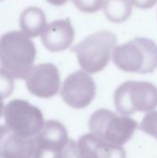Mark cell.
<instances>
[{"mask_svg": "<svg viewBox=\"0 0 157 158\" xmlns=\"http://www.w3.org/2000/svg\"><path fill=\"white\" fill-rule=\"evenodd\" d=\"M36 56L34 43L21 31L0 36V65L13 78L25 80Z\"/></svg>", "mask_w": 157, "mask_h": 158, "instance_id": "obj_1", "label": "cell"}, {"mask_svg": "<svg viewBox=\"0 0 157 158\" xmlns=\"http://www.w3.org/2000/svg\"><path fill=\"white\" fill-rule=\"evenodd\" d=\"M111 56L114 64L125 72L149 74L157 69V44L145 37H135L117 45Z\"/></svg>", "mask_w": 157, "mask_h": 158, "instance_id": "obj_2", "label": "cell"}, {"mask_svg": "<svg viewBox=\"0 0 157 158\" xmlns=\"http://www.w3.org/2000/svg\"><path fill=\"white\" fill-rule=\"evenodd\" d=\"M117 42V36L112 31H98L85 37L71 51L75 53L82 71L94 74L107 66Z\"/></svg>", "mask_w": 157, "mask_h": 158, "instance_id": "obj_3", "label": "cell"}, {"mask_svg": "<svg viewBox=\"0 0 157 158\" xmlns=\"http://www.w3.org/2000/svg\"><path fill=\"white\" fill-rule=\"evenodd\" d=\"M138 123L127 116H119L109 109L96 110L89 119L91 134L108 144L122 146L138 129Z\"/></svg>", "mask_w": 157, "mask_h": 158, "instance_id": "obj_4", "label": "cell"}, {"mask_svg": "<svg viewBox=\"0 0 157 158\" xmlns=\"http://www.w3.org/2000/svg\"><path fill=\"white\" fill-rule=\"evenodd\" d=\"M114 105L118 114L127 117L154 111L157 107L156 86L149 81H128L115 91Z\"/></svg>", "mask_w": 157, "mask_h": 158, "instance_id": "obj_5", "label": "cell"}, {"mask_svg": "<svg viewBox=\"0 0 157 158\" xmlns=\"http://www.w3.org/2000/svg\"><path fill=\"white\" fill-rule=\"evenodd\" d=\"M32 158H76L77 143L68 138L66 127L56 120H47L34 138Z\"/></svg>", "mask_w": 157, "mask_h": 158, "instance_id": "obj_6", "label": "cell"}, {"mask_svg": "<svg viewBox=\"0 0 157 158\" xmlns=\"http://www.w3.org/2000/svg\"><path fill=\"white\" fill-rule=\"evenodd\" d=\"M3 114L5 126L24 138L34 139L44 123L42 111L21 99H14L6 104Z\"/></svg>", "mask_w": 157, "mask_h": 158, "instance_id": "obj_7", "label": "cell"}, {"mask_svg": "<svg viewBox=\"0 0 157 158\" xmlns=\"http://www.w3.org/2000/svg\"><path fill=\"white\" fill-rule=\"evenodd\" d=\"M96 85L93 79L82 70L69 74L64 81L60 95L70 107L81 109L87 107L94 99Z\"/></svg>", "mask_w": 157, "mask_h": 158, "instance_id": "obj_8", "label": "cell"}, {"mask_svg": "<svg viewBox=\"0 0 157 158\" xmlns=\"http://www.w3.org/2000/svg\"><path fill=\"white\" fill-rule=\"evenodd\" d=\"M25 81L29 92L43 99L57 94L61 84L58 69L52 63H42L33 66L28 72Z\"/></svg>", "mask_w": 157, "mask_h": 158, "instance_id": "obj_9", "label": "cell"}, {"mask_svg": "<svg viewBox=\"0 0 157 158\" xmlns=\"http://www.w3.org/2000/svg\"><path fill=\"white\" fill-rule=\"evenodd\" d=\"M75 38V30L69 19H56L47 24L41 34L43 46L50 52H63L70 47Z\"/></svg>", "mask_w": 157, "mask_h": 158, "instance_id": "obj_10", "label": "cell"}, {"mask_svg": "<svg viewBox=\"0 0 157 158\" xmlns=\"http://www.w3.org/2000/svg\"><path fill=\"white\" fill-rule=\"evenodd\" d=\"M34 139L21 137L5 125L0 126V158H32Z\"/></svg>", "mask_w": 157, "mask_h": 158, "instance_id": "obj_11", "label": "cell"}, {"mask_svg": "<svg viewBox=\"0 0 157 158\" xmlns=\"http://www.w3.org/2000/svg\"><path fill=\"white\" fill-rule=\"evenodd\" d=\"M77 150L76 158H126V152L122 146L104 143L91 133L79 139Z\"/></svg>", "mask_w": 157, "mask_h": 158, "instance_id": "obj_12", "label": "cell"}, {"mask_svg": "<svg viewBox=\"0 0 157 158\" xmlns=\"http://www.w3.org/2000/svg\"><path fill=\"white\" fill-rule=\"evenodd\" d=\"M46 21L44 12L38 6H29L25 8L19 17L21 31L31 39L42 34L47 25Z\"/></svg>", "mask_w": 157, "mask_h": 158, "instance_id": "obj_13", "label": "cell"}, {"mask_svg": "<svg viewBox=\"0 0 157 158\" xmlns=\"http://www.w3.org/2000/svg\"><path fill=\"white\" fill-rule=\"evenodd\" d=\"M103 9L106 19L114 23L127 21L132 13L130 0H105Z\"/></svg>", "mask_w": 157, "mask_h": 158, "instance_id": "obj_14", "label": "cell"}, {"mask_svg": "<svg viewBox=\"0 0 157 158\" xmlns=\"http://www.w3.org/2000/svg\"><path fill=\"white\" fill-rule=\"evenodd\" d=\"M139 129L157 140V111L148 112L142 119Z\"/></svg>", "mask_w": 157, "mask_h": 158, "instance_id": "obj_15", "label": "cell"}, {"mask_svg": "<svg viewBox=\"0 0 157 158\" xmlns=\"http://www.w3.org/2000/svg\"><path fill=\"white\" fill-rule=\"evenodd\" d=\"M14 88V78L4 69L0 68V100L10 96Z\"/></svg>", "mask_w": 157, "mask_h": 158, "instance_id": "obj_16", "label": "cell"}, {"mask_svg": "<svg viewBox=\"0 0 157 158\" xmlns=\"http://www.w3.org/2000/svg\"><path fill=\"white\" fill-rule=\"evenodd\" d=\"M75 6L84 13H95L103 8L105 0H72Z\"/></svg>", "mask_w": 157, "mask_h": 158, "instance_id": "obj_17", "label": "cell"}, {"mask_svg": "<svg viewBox=\"0 0 157 158\" xmlns=\"http://www.w3.org/2000/svg\"><path fill=\"white\" fill-rule=\"evenodd\" d=\"M132 6L141 9H149L157 4V0H130Z\"/></svg>", "mask_w": 157, "mask_h": 158, "instance_id": "obj_18", "label": "cell"}, {"mask_svg": "<svg viewBox=\"0 0 157 158\" xmlns=\"http://www.w3.org/2000/svg\"><path fill=\"white\" fill-rule=\"evenodd\" d=\"M46 1L55 6H61L65 5L66 3H68V0H46Z\"/></svg>", "mask_w": 157, "mask_h": 158, "instance_id": "obj_19", "label": "cell"}, {"mask_svg": "<svg viewBox=\"0 0 157 158\" xmlns=\"http://www.w3.org/2000/svg\"><path fill=\"white\" fill-rule=\"evenodd\" d=\"M3 111H4V103L2 102V100H0V118L3 115Z\"/></svg>", "mask_w": 157, "mask_h": 158, "instance_id": "obj_20", "label": "cell"}, {"mask_svg": "<svg viewBox=\"0 0 157 158\" xmlns=\"http://www.w3.org/2000/svg\"><path fill=\"white\" fill-rule=\"evenodd\" d=\"M0 1H2V0H0Z\"/></svg>", "mask_w": 157, "mask_h": 158, "instance_id": "obj_21", "label": "cell"}]
</instances>
